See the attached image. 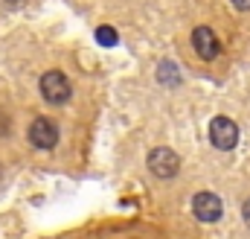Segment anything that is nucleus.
I'll use <instances>...</instances> for the list:
<instances>
[{
	"label": "nucleus",
	"instance_id": "nucleus-1",
	"mask_svg": "<svg viewBox=\"0 0 250 239\" xmlns=\"http://www.w3.org/2000/svg\"><path fill=\"white\" fill-rule=\"evenodd\" d=\"M26 137H29V143H32L35 149L50 152V149H56V143H59V125L50 117H35L32 125H29V131H26Z\"/></svg>",
	"mask_w": 250,
	"mask_h": 239
},
{
	"label": "nucleus",
	"instance_id": "nucleus-2",
	"mask_svg": "<svg viewBox=\"0 0 250 239\" xmlns=\"http://www.w3.org/2000/svg\"><path fill=\"white\" fill-rule=\"evenodd\" d=\"M209 143L221 152H230L239 143V125L230 117H215L209 122Z\"/></svg>",
	"mask_w": 250,
	"mask_h": 239
},
{
	"label": "nucleus",
	"instance_id": "nucleus-3",
	"mask_svg": "<svg viewBox=\"0 0 250 239\" xmlns=\"http://www.w3.org/2000/svg\"><path fill=\"white\" fill-rule=\"evenodd\" d=\"M148 169H151L157 178H175L178 169H181V158H178L172 149L157 146V149L148 152Z\"/></svg>",
	"mask_w": 250,
	"mask_h": 239
},
{
	"label": "nucleus",
	"instance_id": "nucleus-4",
	"mask_svg": "<svg viewBox=\"0 0 250 239\" xmlns=\"http://www.w3.org/2000/svg\"><path fill=\"white\" fill-rule=\"evenodd\" d=\"M41 94H44V99L53 102V105L67 102V99H70V82H67V76L59 73V70L44 73V76H41Z\"/></svg>",
	"mask_w": 250,
	"mask_h": 239
},
{
	"label": "nucleus",
	"instance_id": "nucleus-5",
	"mask_svg": "<svg viewBox=\"0 0 250 239\" xmlns=\"http://www.w3.org/2000/svg\"><path fill=\"white\" fill-rule=\"evenodd\" d=\"M192 210H195V219H201V222H207V225L218 222L221 213H224L221 198H218L215 192H198V195L192 198Z\"/></svg>",
	"mask_w": 250,
	"mask_h": 239
},
{
	"label": "nucleus",
	"instance_id": "nucleus-6",
	"mask_svg": "<svg viewBox=\"0 0 250 239\" xmlns=\"http://www.w3.org/2000/svg\"><path fill=\"white\" fill-rule=\"evenodd\" d=\"M192 47H195V53L204 61L218 59V53H221V44H218V38H215V32L209 26H198L192 32Z\"/></svg>",
	"mask_w": 250,
	"mask_h": 239
},
{
	"label": "nucleus",
	"instance_id": "nucleus-7",
	"mask_svg": "<svg viewBox=\"0 0 250 239\" xmlns=\"http://www.w3.org/2000/svg\"><path fill=\"white\" fill-rule=\"evenodd\" d=\"M96 41H99L102 47H114V44H117V29H114V26H99V29H96Z\"/></svg>",
	"mask_w": 250,
	"mask_h": 239
},
{
	"label": "nucleus",
	"instance_id": "nucleus-8",
	"mask_svg": "<svg viewBox=\"0 0 250 239\" xmlns=\"http://www.w3.org/2000/svg\"><path fill=\"white\" fill-rule=\"evenodd\" d=\"M242 216H245V225L250 228V198L245 201V204H242Z\"/></svg>",
	"mask_w": 250,
	"mask_h": 239
},
{
	"label": "nucleus",
	"instance_id": "nucleus-9",
	"mask_svg": "<svg viewBox=\"0 0 250 239\" xmlns=\"http://www.w3.org/2000/svg\"><path fill=\"white\" fill-rule=\"evenodd\" d=\"M233 6L242 9V12H250V0H233Z\"/></svg>",
	"mask_w": 250,
	"mask_h": 239
},
{
	"label": "nucleus",
	"instance_id": "nucleus-10",
	"mask_svg": "<svg viewBox=\"0 0 250 239\" xmlns=\"http://www.w3.org/2000/svg\"><path fill=\"white\" fill-rule=\"evenodd\" d=\"M21 3H23V0H6V6H9V9H12V6H21Z\"/></svg>",
	"mask_w": 250,
	"mask_h": 239
},
{
	"label": "nucleus",
	"instance_id": "nucleus-11",
	"mask_svg": "<svg viewBox=\"0 0 250 239\" xmlns=\"http://www.w3.org/2000/svg\"><path fill=\"white\" fill-rule=\"evenodd\" d=\"M0 175H3V167H0Z\"/></svg>",
	"mask_w": 250,
	"mask_h": 239
}]
</instances>
